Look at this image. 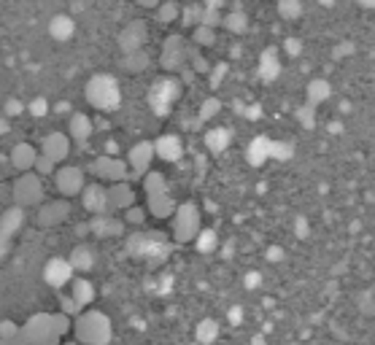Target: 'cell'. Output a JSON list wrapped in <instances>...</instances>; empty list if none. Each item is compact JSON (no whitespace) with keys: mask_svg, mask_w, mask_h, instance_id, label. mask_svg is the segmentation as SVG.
<instances>
[{"mask_svg":"<svg viewBox=\"0 0 375 345\" xmlns=\"http://www.w3.org/2000/svg\"><path fill=\"white\" fill-rule=\"evenodd\" d=\"M68 332H73V321L65 313H38L22 326L27 345H62Z\"/></svg>","mask_w":375,"mask_h":345,"instance_id":"6da1fadb","label":"cell"},{"mask_svg":"<svg viewBox=\"0 0 375 345\" xmlns=\"http://www.w3.org/2000/svg\"><path fill=\"white\" fill-rule=\"evenodd\" d=\"M114 337V324L103 310H84L73 319V340L81 345H108Z\"/></svg>","mask_w":375,"mask_h":345,"instance_id":"7a4b0ae2","label":"cell"},{"mask_svg":"<svg viewBox=\"0 0 375 345\" xmlns=\"http://www.w3.org/2000/svg\"><path fill=\"white\" fill-rule=\"evenodd\" d=\"M84 95L89 100V105H95L101 114H111L119 108L122 103V89H119V81L108 73H98L87 81V89Z\"/></svg>","mask_w":375,"mask_h":345,"instance_id":"3957f363","label":"cell"},{"mask_svg":"<svg viewBox=\"0 0 375 345\" xmlns=\"http://www.w3.org/2000/svg\"><path fill=\"white\" fill-rule=\"evenodd\" d=\"M44 178L38 172H22L14 178V186H11V197H14V205L19 208H38L44 202Z\"/></svg>","mask_w":375,"mask_h":345,"instance_id":"277c9868","label":"cell"},{"mask_svg":"<svg viewBox=\"0 0 375 345\" xmlns=\"http://www.w3.org/2000/svg\"><path fill=\"white\" fill-rule=\"evenodd\" d=\"M202 229L200 208L195 202H178V211L173 216V238L178 243H195V238Z\"/></svg>","mask_w":375,"mask_h":345,"instance_id":"5b68a950","label":"cell"},{"mask_svg":"<svg viewBox=\"0 0 375 345\" xmlns=\"http://www.w3.org/2000/svg\"><path fill=\"white\" fill-rule=\"evenodd\" d=\"M181 98V81L173 76H165L159 81H154L149 89V105L157 116H168L173 111L175 100Z\"/></svg>","mask_w":375,"mask_h":345,"instance_id":"8992f818","label":"cell"},{"mask_svg":"<svg viewBox=\"0 0 375 345\" xmlns=\"http://www.w3.org/2000/svg\"><path fill=\"white\" fill-rule=\"evenodd\" d=\"M87 172H92L101 184H125L130 178V168H127V159H119V157H111V154H101L89 162Z\"/></svg>","mask_w":375,"mask_h":345,"instance_id":"52a82bcc","label":"cell"},{"mask_svg":"<svg viewBox=\"0 0 375 345\" xmlns=\"http://www.w3.org/2000/svg\"><path fill=\"white\" fill-rule=\"evenodd\" d=\"M159 65L168 71V73H178L189 65V41L184 35H168L165 44H162V54H159Z\"/></svg>","mask_w":375,"mask_h":345,"instance_id":"ba28073f","label":"cell"},{"mask_svg":"<svg viewBox=\"0 0 375 345\" xmlns=\"http://www.w3.org/2000/svg\"><path fill=\"white\" fill-rule=\"evenodd\" d=\"M51 178H54L57 195L62 200L78 197L84 192V186H87V170L78 168V165H62V168H57V172Z\"/></svg>","mask_w":375,"mask_h":345,"instance_id":"9c48e42d","label":"cell"},{"mask_svg":"<svg viewBox=\"0 0 375 345\" xmlns=\"http://www.w3.org/2000/svg\"><path fill=\"white\" fill-rule=\"evenodd\" d=\"M44 281H46V286L57 289V292L71 286L76 281V270L71 267L68 256H51L49 262L44 265Z\"/></svg>","mask_w":375,"mask_h":345,"instance_id":"30bf717a","label":"cell"},{"mask_svg":"<svg viewBox=\"0 0 375 345\" xmlns=\"http://www.w3.org/2000/svg\"><path fill=\"white\" fill-rule=\"evenodd\" d=\"M71 216V202L62 197L57 200H44L35 211V224L44 227V229H51V227H60Z\"/></svg>","mask_w":375,"mask_h":345,"instance_id":"8fae6325","label":"cell"},{"mask_svg":"<svg viewBox=\"0 0 375 345\" xmlns=\"http://www.w3.org/2000/svg\"><path fill=\"white\" fill-rule=\"evenodd\" d=\"M157 159L154 154V141H138L127 148V168H130V175H138L143 178L146 172L151 170V162Z\"/></svg>","mask_w":375,"mask_h":345,"instance_id":"7c38bea8","label":"cell"},{"mask_svg":"<svg viewBox=\"0 0 375 345\" xmlns=\"http://www.w3.org/2000/svg\"><path fill=\"white\" fill-rule=\"evenodd\" d=\"M149 41V25L143 19H132L127 22L125 30L119 33V49L122 54H132V51H143Z\"/></svg>","mask_w":375,"mask_h":345,"instance_id":"4fadbf2b","label":"cell"},{"mask_svg":"<svg viewBox=\"0 0 375 345\" xmlns=\"http://www.w3.org/2000/svg\"><path fill=\"white\" fill-rule=\"evenodd\" d=\"M78 197H81V208H84L87 213H92V216L108 213V186L101 184V181L87 184L84 192H81Z\"/></svg>","mask_w":375,"mask_h":345,"instance_id":"5bb4252c","label":"cell"},{"mask_svg":"<svg viewBox=\"0 0 375 345\" xmlns=\"http://www.w3.org/2000/svg\"><path fill=\"white\" fill-rule=\"evenodd\" d=\"M41 154L44 157H49L51 162H65L68 159V154H71V138H68V132H49V135H44V141H41Z\"/></svg>","mask_w":375,"mask_h":345,"instance_id":"9a60e30c","label":"cell"},{"mask_svg":"<svg viewBox=\"0 0 375 345\" xmlns=\"http://www.w3.org/2000/svg\"><path fill=\"white\" fill-rule=\"evenodd\" d=\"M125 219L114 216V213H103V216H92L89 219V232L95 238H119L125 232Z\"/></svg>","mask_w":375,"mask_h":345,"instance_id":"2e32d148","label":"cell"},{"mask_svg":"<svg viewBox=\"0 0 375 345\" xmlns=\"http://www.w3.org/2000/svg\"><path fill=\"white\" fill-rule=\"evenodd\" d=\"M132 205H135V189L127 181L108 186V213H125Z\"/></svg>","mask_w":375,"mask_h":345,"instance_id":"e0dca14e","label":"cell"},{"mask_svg":"<svg viewBox=\"0 0 375 345\" xmlns=\"http://www.w3.org/2000/svg\"><path fill=\"white\" fill-rule=\"evenodd\" d=\"M92 135H95V122H92V116L84 114V111H73L71 119H68V138L76 141V143H87Z\"/></svg>","mask_w":375,"mask_h":345,"instance_id":"ac0fdd59","label":"cell"},{"mask_svg":"<svg viewBox=\"0 0 375 345\" xmlns=\"http://www.w3.org/2000/svg\"><path fill=\"white\" fill-rule=\"evenodd\" d=\"M154 154H157V159H162V162H178V159L184 157V143H181L178 135L165 132V135H159V138L154 141Z\"/></svg>","mask_w":375,"mask_h":345,"instance_id":"d6986e66","label":"cell"},{"mask_svg":"<svg viewBox=\"0 0 375 345\" xmlns=\"http://www.w3.org/2000/svg\"><path fill=\"white\" fill-rule=\"evenodd\" d=\"M38 154L41 151L33 146V143L22 141V143H17V146L11 148V165L19 172H33L35 170V162H38Z\"/></svg>","mask_w":375,"mask_h":345,"instance_id":"ffe728a7","label":"cell"},{"mask_svg":"<svg viewBox=\"0 0 375 345\" xmlns=\"http://www.w3.org/2000/svg\"><path fill=\"white\" fill-rule=\"evenodd\" d=\"M71 299H73L76 305H78V310L84 313V310H89V305L95 302V297H98V292H95V283L92 281H87V278H76L73 283H71Z\"/></svg>","mask_w":375,"mask_h":345,"instance_id":"44dd1931","label":"cell"},{"mask_svg":"<svg viewBox=\"0 0 375 345\" xmlns=\"http://www.w3.org/2000/svg\"><path fill=\"white\" fill-rule=\"evenodd\" d=\"M146 211H149V216L154 219H173L175 211H178V202L171 192H165V195H157V197H149L146 200Z\"/></svg>","mask_w":375,"mask_h":345,"instance_id":"7402d4cb","label":"cell"},{"mask_svg":"<svg viewBox=\"0 0 375 345\" xmlns=\"http://www.w3.org/2000/svg\"><path fill=\"white\" fill-rule=\"evenodd\" d=\"M25 208H19V205H11V208H6L3 213H0V235H6V238H14L22 227H25Z\"/></svg>","mask_w":375,"mask_h":345,"instance_id":"603a6c76","label":"cell"},{"mask_svg":"<svg viewBox=\"0 0 375 345\" xmlns=\"http://www.w3.org/2000/svg\"><path fill=\"white\" fill-rule=\"evenodd\" d=\"M256 76L262 81H275L281 76V60H278V51L265 49L259 54V65H256Z\"/></svg>","mask_w":375,"mask_h":345,"instance_id":"cb8c5ba5","label":"cell"},{"mask_svg":"<svg viewBox=\"0 0 375 345\" xmlns=\"http://www.w3.org/2000/svg\"><path fill=\"white\" fill-rule=\"evenodd\" d=\"M305 98H308V105L319 108L322 103L332 98V84L326 78H311L308 87H305Z\"/></svg>","mask_w":375,"mask_h":345,"instance_id":"d4e9b609","label":"cell"},{"mask_svg":"<svg viewBox=\"0 0 375 345\" xmlns=\"http://www.w3.org/2000/svg\"><path fill=\"white\" fill-rule=\"evenodd\" d=\"M76 33V22L73 17H68V14H57V17H51L49 22V35L54 41H60V44H65V41H71Z\"/></svg>","mask_w":375,"mask_h":345,"instance_id":"484cf974","label":"cell"},{"mask_svg":"<svg viewBox=\"0 0 375 345\" xmlns=\"http://www.w3.org/2000/svg\"><path fill=\"white\" fill-rule=\"evenodd\" d=\"M229 143H232V132H229L227 127H211V130L205 132V148H208L211 154H222Z\"/></svg>","mask_w":375,"mask_h":345,"instance_id":"4316f807","label":"cell"},{"mask_svg":"<svg viewBox=\"0 0 375 345\" xmlns=\"http://www.w3.org/2000/svg\"><path fill=\"white\" fill-rule=\"evenodd\" d=\"M68 262H71V267H73L76 272H89L95 267V251L81 243V246H76L73 251H71Z\"/></svg>","mask_w":375,"mask_h":345,"instance_id":"83f0119b","label":"cell"},{"mask_svg":"<svg viewBox=\"0 0 375 345\" xmlns=\"http://www.w3.org/2000/svg\"><path fill=\"white\" fill-rule=\"evenodd\" d=\"M141 184H143V195H146V200L171 192V189H168V178H165V172H159V170H149L143 178H141Z\"/></svg>","mask_w":375,"mask_h":345,"instance_id":"f1b7e54d","label":"cell"},{"mask_svg":"<svg viewBox=\"0 0 375 345\" xmlns=\"http://www.w3.org/2000/svg\"><path fill=\"white\" fill-rule=\"evenodd\" d=\"M270 146H273V141L270 138H254L249 143V151H246V157H249L251 165H262V162H268L270 159Z\"/></svg>","mask_w":375,"mask_h":345,"instance_id":"f546056e","label":"cell"},{"mask_svg":"<svg viewBox=\"0 0 375 345\" xmlns=\"http://www.w3.org/2000/svg\"><path fill=\"white\" fill-rule=\"evenodd\" d=\"M222 27L229 30L232 35H243L246 30H249V17H246V11H241V8H232L229 14H225V19H222Z\"/></svg>","mask_w":375,"mask_h":345,"instance_id":"4dcf8cb0","label":"cell"},{"mask_svg":"<svg viewBox=\"0 0 375 345\" xmlns=\"http://www.w3.org/2000/svg\"><path fill=\"white\" fill-rule=\"evenodd\" d=\"M122 68L127 73H143L149 68V51H132V54H122Z\"/></svg>","mask_w":375,"mask_h":345,"instance_id":"1f68e13d","label":"cell"},{"mask_svg":"<svg viewBox=\"0 0 375 345\" xmlns=\"http://www.w3.org/2000/svg\"><path fill=\"white\" fill-rule=\"evenodd\" d=\"M181 19V6L175 0H162L159 8H157V22L159 25H173Z\"/></svg>","mask_w":375,"mask_h":345,"instance_id":"d6a6232c","label":"cell"},{"mask_svg":"<svg viewBox=\"0 0 375 345\" xmlns=\"http://www.w3.org/2000/svg\"><path fill=\"white\" fill-rule=\"evenodd\" d=\"M275 11H278L281 19L295 22V19L302 17V0H278V3H275Z\"/></svg>","mask_w":375,"mask_h":345,"instance_id":"836d02e7","label":"cell"},{"mask_svg":"<svg viewBox=\"0 0 375 345\" xmlns=\"http://www.w3.org/2000/svg\"><path fill=\"white\" fill-rule=\"evenodd\" d=\"M200 19H202V3H192V6H181V25H186V27H195L200 25Z\"/></svg>","mask_w":375,"mask_h":345,"instance_id":"e575fe53","label":"cell"},{"mask_svg":"<svg viewBox=\"0 0 375 345\" xmlns=\"http://www.w3.org/2000/svg\"><path fill=\"white\" fill-rule=\"evenodd\" d=\"M192 44H198L200 49L213 46V44H216V30H211V27H205V25H198L192 30Z\"/></svg>","mask_w":375,"mask_h":345,"instance_id":"d590c367","label":"cell"},{"mask_svg":"<svg viewBox=\"0 0 375 345\" xmlns=\"http://www.w3.org/2000/svg\"><path fill=\"white\" fill-rule=\"evenodd\" d=\"M195 246H198L200 254H211V251H216V246H219V235L213 229H200V235L195 238Z\"/></svg>","mask_w":375,"mask_h":345,"instance_id":"8d00e7d4","label":"cell"},{"mask_svg":"<svg viewBox=\"0 0 375 345\" xmlns=\"http://www.w3.org/2000/svg\"><path fill=\"white\" fill-rule=\"evenodd\" d=\"M219 111H222V103H219V98H208V100H202V105H200V114H198V119H200L202 124H205V122H211L213 116H219Z\"/></svg>","mask_w":375,"mask_h":345,"instance_id":"74e56055","label":"cell"},{"mask_svg":"<svg viewBox=\"0 0 375 345\" xmlns=\"http://www.w3.org/2000/svg\"><path fill=\"white\" fill-rule=\"evenodd\" d=\"M216 335H219V324L216 321H202V324H198V340L200 343H213Z\"/></svg>","mask_w":375,"mask_h":345,"instance_id":"f35d334b","label":"cell"},{"mask_svg":"<svg viewBox=\"0 0 375 345\" xmlns=\"http://www.w3.org/2000/svg\"><path fill=\"white\" fill-rule=\"evenodd\" d=\"M122 219H125V224H130V227H141V224H146V208L132 205V208H127L125 213H122Z\"/></svg>","mask_w":375,"mask_h":345,"instance_id":"ab89813d","label":"cell"},{"mask_svg":"<svg viewBox=\"0 0 375 345\" xmlns=\"http://www.w3.org/2000/svg\"><path fill=\"white\" fill-rule=\"evenodd\" d=\"M222 19H225V14H222V11H213V8H205V6H202L200 25L211 27V30H216V27H222Z\"/></svg>","mask_w":375,"mask_h":345,"instance_id":"60d3db41","label":"cell"},{"mask_svg":"<svg viewBox=\"0 0 375 345\" xmlns=\"http://www.w3.org/2000/svg\"><path fill=\"white\" fill-rule=\"evenodd\" d=\"M22 337V326L14 321H0V340H17Z\"/></svg>","mask_w":375,"mask_h":345,"instance_id":"b9f144b4","label":"cell"},{"mask_svg":"<svg viewBox=\"0 0 375 345\" xmlns=\"http://www.w3.org/2000/svg\"><path fill=\"white\" fill-rule=\"evenodd\" d=\"M292 154H295V146H292V143H286V141H273L270 157H275V159H292Z\"/></svg>","mask_w":375,"mask_h":345,"instance_id":"7bdbcfd3","label":"cell"},{"mask_svg":"<svg viewBox=\"0 0 375 345\" xmlns=\"http://www.w3.org/2000/svg\"><path fill=\"white\" fill-rule=\"evenodd\" d=\"M27 114H30V116H35V119L46 116V114H49V103H46V98L30 100V103H27Z\"/></svg>","mask_w":375,"mask_h":345,"instance_id":"ee69618b","label":"cell"},{"mask_svg":"<svg viewBox=\"0 0 375 345\" xmlns=\"http://www.w3.org/2000/svg\"><path fill=\"white\" fill-rule=\"evenodd\" d=\"M33 172H38L41 178H44V175H54V172H57V162H51L49 157L38 154V162H35V170Z\"/></svg>","mask_w":375,"mask_h":345,"instance_id":"f6af8a7d","label":"cell"},{"mask_svg":"<svg viewBox=\"0 0 375 345\" xmlns=\"http://www.w3.org/2000/svg\"><path fill=\"white\" fill-rule=\"evenodd\" d=\"M313 111H316V108L305 103L302 108H297V119H300V122L305 124V127H311V124H313Z\"/></svg>","mask_w":375,"mask_h":345,"instance_id":"bcb514c9","label":"cell"},{"mask_svg":"<svg viewBox=\"0 0 375 345\" xmlns=\"http://www.w3.org/2000/svg\"><path fill=\"white\" fill-rule=\"evenodd\" d=\"M208 76H211V84H213V87H219V81H222V78L227 76V62H219V65H213Z\"/></svg>","mask_w":375,"mask_h":345,"instance_id":"7dc6e473","label":"cell"},{"mask_svg":"<svg viewBox=\"0 0 375 345\" xmlns=\"http://www.w3.org/2000/svg\"><path fill=\"white\" fill-rule=\"evenodd\" d=\"M22 111H25V103H22V100H8V103H6V116H14V114L19 116Z\"/></svg>","mask_w":375,"mask_h":345,"instance_id":"c3c4849f","label":"cell"},{"mask_svg":"<svg viewBox=\"0 0 375 345\" xmlns=\"http://www.w3.org/2000/svg\"><path fill=\"white\" fill-rule=\"evenodd\" d=\"M284 49H286L289 57H297V54L302 51V44L297 41V38H286V41H284Z\"/></svg>","mask_w":375,"mask_h":345,"instance_id":"681fc988","label":"cell"},{"mask_svg":"<svg viewBox=\"0 0 375 345\" xmlns=\"http://www.w3.org/2000/svg\"><path fill=\"white\" fill-rule=\"evenodd\" d=\"M11 254V238H6V235H0V262L6 259Z\"/></svg>","mask_w":375,"mask_h":345,"instance_id":"f907efd6","label":"cell"},{"mask_svg":"<svg viewBox=\"0 0 375 345\" xmlns=\"http://www.w3.org/2000/svg\"><path fill=\"white\" fill-rule=\"evenodd\" d=\"M202 6L205 8H213V11H222L227 6V0H202Z\"/></svg>","mask_w":375,"mask_h":345,"instance_id":"816d5d0a","label":"cell"},{"mask_svg":"<svg viewBox=\"0 0 375 345\" xmlns=\"http://www.w3.org/2000/svg\"><path fill=\"white\" fill-rule=\"evenodd\" d=\"M135 3H138V6H143V8H154V11H157L162 0H135Z\"/></svg>","mask_w":375,"mask_h":345,"instance_id":"f5cc1de1","label":"cell"},{"mask_svg":"<svg viewBox=\"0 0 375 345\" xmlns=\"http://www.w3.org/2000/svg\"><path fill=\"white\" fill-rule=\"evenodd\" d=\"M356 3H359L362 8H370V11L375 8V0H356Z\"/></svg>","mask_w":375,"mask_h":345,"instance_id":"db71d44e","label":"cell"},{"mask_svg":"<svg viewBox=\"0 0 375 345\" xmlns=\"http://www.w3.org/2000/svg\"><path fill=\"white\" fill-rule=\"evenodd\" d=\"M316 3H319V6H324V8H332L338 0H316Z\"/></svg>","mask_w":375,"mask_h":345,"instance_id":"11a10c76","label":"cell"},{"mask_svg":"<svg viewBox=\"0 0 375 345\" xmlns=\"http://www.w3.org/2000/svg\"><path fill=\"white\" fill-rule=\"evenodd\" d=\"M6 127H8V124H6V119H0V135H6V132H8Z\"/></svg>","mask_w":375,"mask_h":345,"instance_id":"9f6ffc18","label":"cell"},{"mask_svg":"<svg viewBox=\"0 0 375 345\" xmlns=\"http://www.w3.org/2000/svg\"><path fill=\"white\" fill-rule=\"evenodd\" d=\"M62 345H81L78 340H68V343H62Z\"/></svg>","mask_w":375,"mask_h":345,"instance_id":"6f0895ef","label":"cell"}]
</instances>
